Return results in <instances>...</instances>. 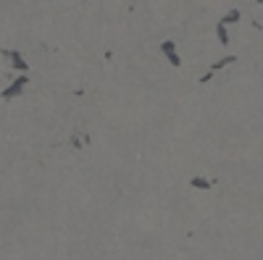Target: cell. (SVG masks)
Here are the masks:
<instances>
[{
	"mask_svg": "<svg viewBox=\"0 0 263 260\" xmlns=\"http://www.w3.org/2000/svg\"><path fill=\"white\" fill-rule=\"evenodd\" d=\"M258 3H263V0H258Z\"/></svg>",
	"mask_w": 263,
	"mask_h": 260,
	"instance_id": "7",
	"label": "cell"
},
{
	"mask_svg": "<svg viewBox=\"0 0 263 260\" xmlns=\"http://www.w3.org/2000/svg\"><path fill=\"white\" fill-rule=\"evenodd\" d=\"M24 87H27V76L21 74L6 87V92H0V95H3V100H13V97H18L21 92H24Z\"/></svg>",
	"mask_w": 263,
	"mask_h": 260,
	"instance_id": "1",
	"label": "cell"
},
{
	"mask_svg": "<svg viewBox=\"0 0 263 260\" xmlns=\"http://www.w3.org/2000/svg\"><path fill=\"white\" fill-rule=\"evenodd\" d=\"M237 18H239V11H232V13H227V16L221 18V24L227 27V24H232V21H237Z\"/></svg>",
	"mask_w": 263,
	"mask_h": 260,
	"instance_id": "5",
	"label": "cell"
},
{
	"mask_svg": "<svg viewBox=\"0 0 263 260\" xmlns=\"http://www.w3.org/2000/svg\"><path fill=\"white\" fill-rule=\"evenodd\" d=\"M0 55H6V58L11 61V66H13L16 71H29L27 61L21 58V53H18V50H0Z\"/></svg>",
	"mask_w": 263,
	"mask_h": 260,
	"instance_id": "3",
	"label": "cell"
},
{
	"mask_svg": "<svg viewBox=\"0 0 263 260\" xmlns=\"http://www.w3.org/2000/svg\"><path fill=\"white\" fill-rule=\"evenodd\" d=\"M216 34H218V42H221V45H229V34H227V27L224 24L216 27Z\"/></svg>",
	"mask_w": 263,
	"mask_h": 260,
	"instance_id": "4",
	"label": "cell"
},
{
	"mask_svg": "<svg viewBox=\"0 0 263 260\" xmlns=\"http://www.w3.org/2000/svg\"><path fill=\"white\" fill-rule=\"evenodd\" d=\"M161 50H163V55L168 58V63H171L174 69H179V66H182V58L177 55V45H174L171 39H163V42H161Z\"/></svg>",
	"mask_w": 263,
	"mask_h": 260,
	"instance_id": "2",
	"label": "cell"
},
{
	"mask_svg": "<svg viewBox=\"0 0 263 260\" xmlns=\"http://www.w3.org/2000/svg\"><path fill=\"white\" fill-rule=\"evenodd\" d=\"M190 184L197 187V189H211V182H205V179H192Z\"/></svg>",
	"mask_w": 263,
	"mask_h": 260,
	"instance_id": "6",
	"label": "cell"
}]
</instances>
